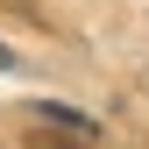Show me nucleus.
<instances>
[{
    "instance_id": "nucleus-1",
    "label": "nucleus",
    "mask_w": 149,
    "mask_h": 149,
    "mask_svg": "<svg viewBox=\"0 0 149 149\" xmlns=\"http://www.w3.org/2000/svg\"><path fill=\"white\" fill-rule=\"evenodd\" d=\"M29 149H85V142H64V135H43V128H36V135H29Z\"/></svg>"
},
{
    "instance_id": "nucleus-2",
    "label": "nucleus",
    "mask_w": 149,
    "mask_h": 149,
    "mask_svg": "<svg viewBox=\"0 0 149 149\" xmlns=\"http://www.w3.org/2000/svg\"><path fill=\"white\" fill-rule=\"evenodd\" d=\"M7 64H14V57H7V43H0V71H7Z\"/></svg>"
}]
</instances>
